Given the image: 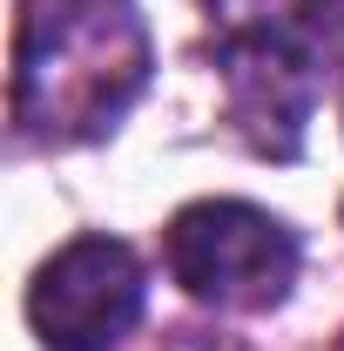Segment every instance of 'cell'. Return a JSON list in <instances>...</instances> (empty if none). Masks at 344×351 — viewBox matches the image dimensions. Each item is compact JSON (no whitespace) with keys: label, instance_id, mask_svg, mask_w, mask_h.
I'll return each instance as SVG.
<instances>
[{"label":"cell","instance_id":"cell-1","mask_svg":"<svg viewBox=\"0 0 344 351\" xmlns=\"http://www.w3.org/2000/svg\"><path fill=\"white\" fill-rule=\"evenodd\" d=\"M149 82V27L122 0H21L14 115L34 142L108 135Z\"/></svg>","mask_w":344,"mask_h":351},{"label":"cell","instance_id":"cell-2","mask_svg":"<svg viewBox=\"0 0 344 351\" xmlns=\"http://www.w3.org/2000/svg\"><path fill=\"white\" fill-rule=\"evenodd\" d=\"M297 230L257 203H189L169 223V277L216 311H277L297 284Z\"/></svg>","mask_w":344,"mask_h":351},{"label":"cell","instance_id":"cell-3","mask_svg":"<svg viewBox=\"0 0 344 351\" xmlns=\"http://www.w3.org/2000/svg\"><path fill=\"white\" fill-rule=\"evenodd\" d=\"M149 304V277L122 237H75L34 270L27 324L47 351H108L122 345Z\"/></svg>","mask_w":344,"mask_h":351},{"label":"cell","instance_id":"cell-4","mask_svg":"<svg viewBox=\"0 0 344 351\" xmlns=\"http://www.w3.org/2000/svg\"><path fill=\"white\" fill-rule=\"evenodd\" d=\"M223 88H230V122L257 149L291 162L304 149L310 108H317V47L297 27H250L223 41Z\"/></svg>","mask_w":344,"mask_h":351},{"label":"cell","instance_id":"cell-5","mask_svg":"<svg viewBox=\"0 0 344 351\" xmlns=\"http://www.w3.org/2000/svg\"><path fill=\"white\" fill-rule=\"evenodd\" d=\"M310 47L324 54H344V0H304V27H297Z\"/></svg>","mask_w":344,"mask_h":351}]
</instances>
